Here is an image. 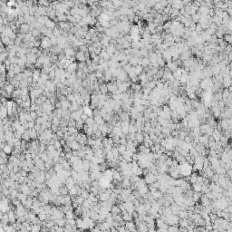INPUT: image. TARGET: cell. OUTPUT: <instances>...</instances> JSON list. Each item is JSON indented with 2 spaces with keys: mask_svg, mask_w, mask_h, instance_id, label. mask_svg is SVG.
Returning <instances> with one entry per match:
<instances>
[{
  "mask_svg": "<svg viewBox=\"0 0 232 232\" xmlns=\"http://www.w3.org/2000/svg\"><path fill=\"white\" fill-rule=\"evenodd\" d=\"M107 87H108V92L112 94H115L118 92V86L115 82H109L107 83Z\"/></svg>",
  "mask_w": 232,
  "mask_h": 232,
  "instance_id": "6da1fadb",
  "label": "cell"
},
{
  "mask_svg": "<svg viewBox=\"0 0 232 232\" xmlns=\"http://www.w3.org/2000/svg\"><path fill=\"white\" fill-rule=\"evenodd\" d=\"M75 57H76V60L78 61L79 63H82V62H86L87 61V58L85 57V54L82 52H76V55H75Z\"/></svg>",
  "mask_w": 232,
  "mask_h": 232,
  "instance_id": "7a4b0ae2",
  "label": "cell"
},
{
  "mask_svg": "<svg viewBox=\"0 0 232 232\" xmlns=\"http://www.w3.org/2000/svg\"><path fill=\"white\" fill-rule=\"evenodd\" d=\"M83 113L86 114L88 117H93L94 115V111L90 106H83Z\"/></svg>",
  "mask_w": 232,
  "mask_h": 232,
  "instance_id": "3957f363",
  "label": "cell"
},
{
  "mask_svg": "<svg viewBox=\"0 0 232 232\" xmlns=\"http://www.w3.org/2000/svg\"><path fill=\"white\" fill-rule=\"evenodd\" d=\"M125 228L126 229H128L130 232H135V224L131 221H129V222H125Z\"/></svg>",
  "mask_w": 232,
  "mask_h": 232,
  "instance_id": "277c9868",
  "label": "cell"
},
{
  "mask_svg": "<svg viewBox=\"0 0 232 232\" xmlns=\"http://www.w3.org/2000/svg\"><path fill=\"white\" fill-rule=\"evenodd\" d=\"M122 212L120 207L116 206V205H113L112 207V210H111V213L112 214V216H116V215H120V213Z\"/></svg>",
  "mask_w": 232,
  "mask_h": 232,
  "instance_id": "5b68a950",
  "label": "cell"
},
{
  "mask_svg": "<svg viewBox=\"0 0 232 232\" xmlns=\"http://www.w3.org/2000/svg\"><path fill=\"white\" fill-rule=\"evenodd\" d=\"M5 90L7 91V93L8 94H12L14 93V91H15V87L12 85L11 83H8V82H7V85H6Z\"/></svg>",
  "mask_w": 232,
  "mask_h": 232,
  "instance_id": "8992f818",
  "label": "cell"
},
{
  "mask_svg": "<svg viewBox=\"0 0 232 232\" xmlns=\"http://www.w3.org/2000/svg\"><path fill=\"white\" fill-rule=\"evenodd\" d=\"M100 92L102 94H107L108 92V87H107V83H102L100 84Z\"/></svg>",
  "mask_w": 232,
  "mask_h": 232,
  "instance_id": "52a82bcc",
  "label": "cell"
},
{
  "mask_svg": "<svg viewBox=\"0 0 232 232\" xmlns=\"http://www.w3.org/2000/svg\"><path fill=\"white\" fill-rule=\"evenodd\" d=\"M75 217H76V216L75 214V211H73V210H69L65 213V218L66 219H73V218H75Z\"/></svg>",
  "mask_w": 232,
  "mask_h": 232,
  "instance_id": "ba28073f",
  "label": "cell"
},
{
  "mask_svg": "<svg viewBox=\"0 0 232 232\" xmlns=\"http://www.w3.org/2000/svg\"><path fill=\"white\" fill-rule=\"evenodd\" d=\"M123 221H125V222L131 221V219H132V215L126 212V213L123 214Z\"/></svg>",
  "mask_w": 232,
  "mask_h": 232,
  "instance_id": "9c48e42d",
  "label": "cell"
},
{
  "mask_svg": "<svg viewBox=\"0 0 232 232\" xmlns=\"http://www.w3.org/2000/svg\"><path fill=\"white\" fill-rule=\"evenodd\" d=\"M59 191H60V195H62V196H66L67 194H69V190L66 188V186L65 187H61L59 189Z\"/></svg>",
  "mask_w": 232,
  "mask_h": 232,
  "instance_id": "30bf717a",
  "label": "cell"
},
{
  "mask_svg": "<svg viewBox=\"0 0 232 232\" xmlns=\"http://www.w3.org/2000/svg\"><path fill=\"white\" fill-rule=\"evenodd\" d=\"M3 151H4L5 153H7L8 155V154H11L12 151H13V148H12L10 145H8V144H7L6 146L4 147V149H3Z\"/></svg>",
  "mask_w": 232,
  "mask_h": 232,
  "instance_id": "8fae6325",
  "label": "cell"
},
{
  "mask_svg": "<svg viewBox=\"0 0 232 232\" xmlns=\"http://www.w3.org/2000/svg\"><path fill=\"white\" fill-rule=\"evenodd\" d=\"M41 225H32V229L30 232H41Z\"/></svg>",
  "mask_w": 232,
  "mask_h": 232,
  "instance_id": "7c38bea8",
  "label": "cell"
},
{
  "mask_svg": "<svg viewBox=\"0 0 232 232\" xmlns=\"http://www.w3.org/2000/svg\"><path fill=\"white\" fill-rule=\"evenodd\" d=\"M135 73H136V75H141L142 73V71H143V68H142V65H137V66H135Z\"/></svg>",
  "mask_w": 232,
  "mask_h": 232,
  "instance_id": "4fadbf2b",
  "label": "cell"
},
{
  "mask_svg": "<svg viewBox=\"0 0 232 232\" xmlns=\"http://www.w3.org/2000/svg\"><path fill=\"white\" fill-rule=\"evenodd\" d=\"M150 58H148V57H144V58H142V65H144V66H147V65H150Z\"/></svg>",
  "mask_w": 232,
  "mask_h": 232,
  "instance_id": "5bb4252c",
  "label": "cell"
},
{
  "mask_svg": "<svg viewBox=\"0 0 232 232\" xmlns=\"http://www.w3.org/2000/svg\"><path fill=\"white\" fill-rule=\"evenodd\" d=\"M66 100H67L68 102H73L75 101V94H68V95H66Z\"/></svg>",
  "mask_w": 232,
  "mask_h": 232,
  "instance_id": "9a60e30c",
  "label": "cell"
},
{
  "mask_svg": "<svg viewBox=\"0 0 232 232\" xmlns=\"http://www.w3.org/2000/svg\"><path fill=\"white\" fill-rule=\"evenodd\" d=\"M168 232H179V228L177 227H174V226H171L168 228Z\"/></svg>",
  "mask_w": 232,
  "mask_h": 232,
  "instance_id": "2e32d148",
  "label": "cell"
},
{
  "mask_svg": "<svg viewBox=\"0 0 232 232\" xmlns=\"http://www.w3.org/2000/svg\"><path fill=\"white\" fill-rule=\"evenodd\" d=\"M54 150H55V145H47V147H46V151H54Z\"/></svg>",
  "mask_w": 232,
  "mask_h": 232,
  "instance_id": "e0dca14e",
  "label": "cell"
},
{
  "mask_svg": "<svg viewBox=\"0 0 232 232\" xmlns=\"http://www.w3.org/2000/svg\"><path fill=\"white\" fill-rule=\"evenodd\" d=\"M30 115H31V117H32V119H33L34 121H35L38 118V115H37V113H36V112H31Z\"/></svg>",
  "mask_w": 232,
  "mask_h": 232,
  "instance_id": "ac0fdd59",
  "label": "cell"
},
{
  "mask_svg": "<svg viewBox=\"0 0 232 232\" xmlns=\"http://www.w3.org/2000/svg\"><path fill=\"white\" fill-rule=\"evenodd\" d=\"M88 118H89V117L86 115V114H84V113H83V114L81 116V120H82L83 122H84V123H85L86 121H87V119H88Z\"/></svg>",
  "mask_w": 232,
  "mask_h": 232,
  "instance_id": "d6986e66",
  "label": "cell"
}]
</instances>
